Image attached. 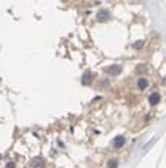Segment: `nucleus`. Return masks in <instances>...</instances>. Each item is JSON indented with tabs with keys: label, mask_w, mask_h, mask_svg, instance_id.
Here are the masks:
<instances>
[{
	"label": "nucleus",
	"mask_w": 166,
	"mask_h": 168,
	"mask_svg": "<svg viewBox=\"0 0 166 168\" xmlns=\"http://www.w3.org/2000/svg\"><path fill=\"white\" fill-rule=\"evenodd\" d=\"M117 165H119L117 159H110L108 161V168H117Z\"/></svg>",
	"instance_id": "6e6552de"
},
{
	"label": "nucleus",
	"mask_w": 166,
	"mask_h": 168,
	"mask_svg": "<svg viewBox=\"0 0 166 168\" xmlns=\"http://www.w3.org/2000/svg\"><path fill=\"white\" fill-rule=\"evenodd\" d=\"M136 86H138V89H141V91L147 89L148 88V79H145V77H139L138 82H136Z\"/></svg>",
	"instance_id": "20e7f679"
},
{
	"label": "nucleus",
	"mask_w": 166,
	"mask_h": 168,
	"mask_svg": "<svg viewBox=\"0 0 166 168\" xmlns=\"http://www.w3.org/2000/svg\"><path fill=\"white\" fill-rule=\"evenodd\" d=\"M45 165H46V161L43 156H36L31 161V168H45Z\"/></svg>",
	"instance_id": "f257e3e1"
},
{
	"label": "nucleus",
	"mask_w": 166,
	"mask_h": 168,
	"mask_svg": "<svg viewBox=\"0 0 166 168\" xmlns=\"http://www.w3.org/2000/svg\"><path fill=\"white\" fill-rule=\"evenodd\" d=\"M108 18H110V12H108L107 9H101L98 14H96V19L101 21V22H103V21H107Z\"/></svg>",
	"instance_id": "7ed1b4c3"
},
{
	"label": "nucleus",
	"mask_w": 166,
	"mask_h": 168,
	"mask_svg": "<svg viewBox=\"0 0 166 168\" xmlns=\"http://www.w3.org/2000/svg\"><path fill=\"white\" fill-rule=\"evenodd\" d=\"M91 82H92V73L86 72V73L82 76V83H83V85H91Z\"/></svg>",
	"instance_id": "423d86ee"
},
{
	"label": "nucleus",
	"mask_w": 166,
	"mask_h": 168,
	"mask_svg": "<svg viewBox=\"0 0 166 168\" xmlns=\"http://www.w3.org/2000/svg\"><path fill=\"white\" fill-rule=\"evenodd\" d=\"M125 144V137L123 135H117L114 138V147H122Z\"/></svg>",
	"instance_id": "0eeeda50"
},
{
	"label": "nucleus",
	"mask_w": 166,
	"mask_h": 168,
	"mask_svg": "<svg viewBox=\"0 0 166 168\" xmlns=\"http://www.w3.org/2000/svg\"><path fill=\"white\" fill-rule=\"evenodd\" d=\"M160 94H157V92H154V94H151L150 97H148V101H150V104L151 106H156V104H159L160 103Z\"/></svg>",
	"instance_id": "39448f33"
},
{
	"label": "nucleus",
	"mask_w": 166,
	"mask_h": 168,
	"mask_svg": "<svg viewBox=\"0 0 166 168\" xmlns=\"http://www.w3.org/2000/svg\"><path fill=\"white\" fill-rule=\"evenodd\" d=\"M143 45H144V42H143V40H138V42H135V43H134V48H135V49H141V48H143Z\"/></svg>",
	"instance_id": "1a4fd4ad"
},
{
	"label": "nucleus",
	"mask_w": 166,
	"mask_h": 168,
	"mask_svg": "<svg viewBox=\"0 0 166 168\" xmlns=\"http://www.w3.org/2000/svg\"><path fill=\"white\" fill-rule=\"evenodd\" d=\"M120 72H122V67H120V66H117V64H113V66L105 67V73H108V74H111V76L120 74Z\"/></svg>",
	"instance_id": "f03ea898"
},
{
	"label": "nucleus",
	"mask_w": 166,
	"mask_h": 168,
	"mask_svg": "<svg viewBox=\"0 0 166 168\" xmlns=\"http://www.w3.org/2000/svg\"><path fill=\"white\" fill-rule=\"evenodd\" d=\"M6 168H15V164H14V162H8V164H6Z\"/></svg>",
	"instance_id": "9d476101"
}]
</instances>
